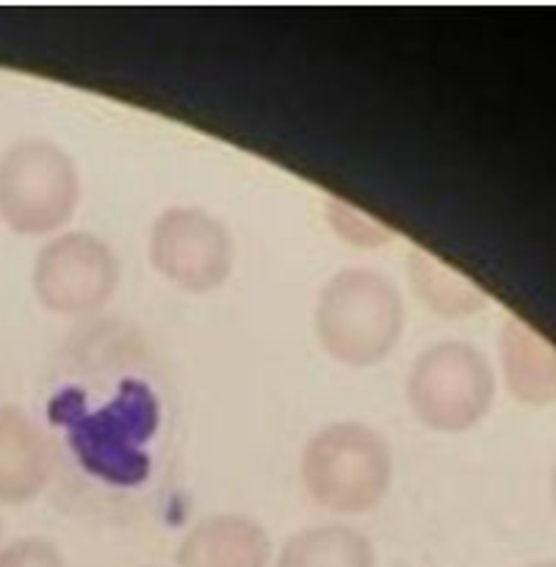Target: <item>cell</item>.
<instances>
[{"label":"cell","mask_w":556,"mask_h":567,"mask_svg":"<svg viewBox=\"0 0 556 567\" xmlns=\"http://www.w3.org/2000/svg\"><path fill=\"white\" fill-rule=\"evenodd\" d=\"M53 498L81 518L147 520L175 491L183 413L147 330L109 316L70 330L39 377Z\"/></svg>","instance_id":"obj_1"},{"label":"cell","mask_w":556,"mask_h":567,"mask_svg":"<svg viewBox=\"0 0 556 567\" xmlns=\"http://www.w3.org/2000/svg\"><path fill=\"white\" fill-rule=\"evenodd\" d=\"M316 336L336 360L349 365L380 363L404 330V297L377 269H341L319 293Z\"/></svg>","instance_id":"obj_2"},{"label":"cell","mask_w":556,"mask_h":567,"mask_svg":"<svg viewBox=\"0 0 556 567\" xmlns=\"http://www.w3.org/2000/svg\"><path fill=\"white\" fill-rule=\"evenodd\" d=\"M393 457L385 437L360 421H332L302 452V480L316 504L332 513H365L391 487Z\"/></svg>","instance_id":"obj_3"},{"label":"cell","mask_w":556,"mask_h":567,"mask_svg":"<svg viewBox=\"0 0 556 567\" xmlns=\"http://www.w3.org/2000/svg\"><path fill=\"white\" fill-rule=\"evenodd\" d=\"M78 199L81 175L61 144L28 136L0 155V216L11 230H59L72 219Z\"/></svg>","instance_id":"obj_4"},{"label":"cell","mask_w":556,"mask_h":567,"mask_svg":"<svg viewBox=\"0 0 556 567\" xmlns=\"http://www.w3.org/2000/svg\"><path fill=\"white\" fill-rule=\"evenodd\" d=\"M491 399V363L471 343H432L415 358L408 374L410 408L432 430H469L485 415Z\"/></svg>","instance_id":"obj_5"},{"label":"cell","mask_w":556,"mask_h":567,"mask_svg":"<svg viewBox=\"0 0 556 567\" xmlns=\"http://www.w3.org/2000/svg\"><path fill=\"white\" fill-rule=\"evenodd\" d=\"M120 260L100 236L86 230L61 233L33 260V291L39 302L61 316H92L114 297Z\"/></svg>","instance_id":"obj_6"},{"label":"cell","mask_w":556,"mask_h":567,"mask_svg":"<svg viewBox=\"0 0 556 567\" xmlns=\"http://www.w3.org/2000/svg\"><path fill=\"white\" fill-rule=\"evenodd\" d=\"M150 260L155 271L192 293L219 288L230 277L236 244L225 221L203 208L175 205L153 221Z\"/></svg>","instance_id":"obj_7"},{"label":"cell","mask_w":556,"mask_h":567,"mask_svg":"<svg viewBox=\"0 0 556 567\" xmlns=\"http://www.w3.org/2000/svg\"><path fill=\"white\" fill-rule=\"evenodd\" d=\"M271 540L249 515L219 513L199 520L177 548V567H269Z\"/></svg>","instance_id":"obj_8"},{"label":"cell","mask_w":556,"mask_h":567,"mask_svg":"<svg viewBox=\"0 0 556 567\" xmlns=\"http://www.w3.org/2000/svg\"><path fill=\"white\" fill-rule=\"evenodd\" d=\"M50 482L44 435L17 404H0V502L20 504Z\"/></svg>","instance_id":"obj_9"},{"label":"cell","mask_w":556,"mask_h":567,"mask_svg":"<svg viewBox=\"0 0 556 567\" xmlns=\"http://www.w3.org/2000/svg\"><path fill=\"white\" fill-rule=\"evenodd\" d=\"M374 546L354 526L321 524L297 532L282 546L277 567H374Z\"/></svg>","instance_id":"obj_10"},{"label":"cell","mask_w":556,"mask_h":567,"mask_svg":"<svg viewBox=\"0 0 556 567\" xmlns=\"http://www.w3.org/2000/svg\"><path fill=\"white\" fill-rule=\"evenodd\" d=\"M410 280H413L415 293L430 305L435 313L443 316H465L474 313L482 305V293L474 282L465 280L463 275L449 269L435 255L415 247L410 252Z\"/></svg>","instance_id":"obj_11"},{"label":"cell","mask_w":556,"mask_h":567,"mask_svg":"<svg viewBox=\"0 0 556 567\" xmlns=\"http://www.w3.org/2000/svg\"><path fill=\"white\" fill-rule=\"evenodd\" d=\"M0 567H64V557L44 537H20L0 551Z\"/></svg>","instance_id":"obj_12"},{"label":"cell","mask_w":556,"mask_h":567,"mask_svg":"<svg viewBox=\"0 0 556 567\" xmlns=\"http://www.w3.org/2000/svg\"><path fill=\"white\" fill-rule=\"evenodd\" d=\"M546 567H556V565H546Z\"/></svg>","instance_id":"obj_13"}]
</instances>
